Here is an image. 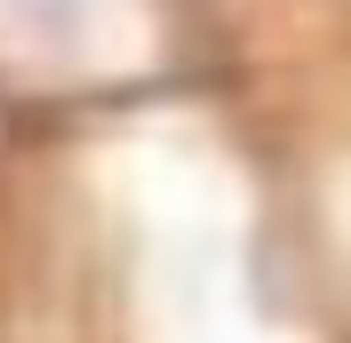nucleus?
<instances>
[{
  "label": "nucleus",
  "mask_w": 351,
  "mask_h": 343,
  "mask_svg": "<svg viewBox=\"0 0 351 343\" xmlns=\"http://www.w3.org/2000/svg\"><path fill=\"white\" fill-rule=\"evenodd\" d=\"M223 0H0V112L152 104L223 64Z\"/></svg>",
  "instance_id": "obj_1"
}]
</instances>
